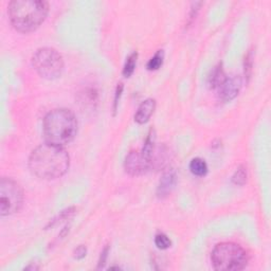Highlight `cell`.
<instances>
[{
    "label": "cell",
    "instance_id": "6da1fadb",
    "mask_svg": "<svg viewBox=\"0 0 271 271\" xmlns=\"http://www.w3.org/2000/svg\"><path fill=\"white\" fill-rule=\"evenodd\" d=\"M70 166V157L63 146L44 143L34 148L29 158V168L33 175L45 180L64 176Z\"/></svg>",
    "mask_w": 271,
    "mask_h": 271
},
{
    "label": "cell",
    "instance_id": "7a4b0ae2",
    "mask_svg": "<svg viewBox=\"0 0 271 271\" xmlns=\"http://www.w3.org/2000/svg\"><path fill=\"white\" fill-rule=\"evenodd\" d=\"M8 12L14 29L29 33L36 30L45 22L49 4L44 0H14L9 4Z\"/></svg>",
    "mask_w": 271,
    "mask_h": 271
},
{
    "label": "cell",
    "instance_id": "3957f363",
    "mask_svg": "<svg viewBox=\"0 0 271 271\" xmlns=\"http://www.w3.org/2000/svg\"><path fill=\"white\" fill-rule=\"evenodd\" d=\"M43 131L46 142L64 147L75 138L78 120L69 109H54L45 117Z\"/></svg>",
    "mask_w": 271,
    "mask_h": 271
},
{
    "label": "cell",
    "instance_id": "277c9868",
    "mask_svg": "<svg viewBox=\"0 0 271 271\" xmlns=\"http://www.w3.org/2000/svg\"><path fill=\"white\" fill-rule=\"evenodd\" d=\"M211 261L214 269L222 271H239L246 268L249 262L247 251L234 243H222L212 251Z\"/></svg>",
    "mask_w": 271,
    "mask_h": 271
},
{
    "label": "cell",
    "instance_id": "5b68a950",
    "mask_svg": "<svg viewBox=\"0 0 271 271\" xmlns=\"http://www.w3.org/2000/svg\"><path fill=\"white\" fill-rule=\"evenodd\" d=\"M32 65L36 72L47 80H55L64 71L63 56L53 48L38 49L32 57Z\"/></svg>",
    "mask_w": 271,
    "mask_h": 271
},
{
    "label": "cell",
    "instance_id": "8992f818",
    "mask_svg": "<svg viewBox=\"0 0 271 271\" xmlns=\"http://www.w3.org/2000/svg\"><path fill=\"white\" fill-rule=\"evenodd\" d=\"M24 203V192L21 185L11 178L0 181V215L9 216L18 212Z\"/></svg>",
    "mask_w": 271,
    "mask_h": 271
},
{
    "label": "cell",
    "instance_id": "52a82bcc",
    "mask_svg": "<svg viewBox=\"0 0 271 271\" xmlns=\"http://www.w3.org/2000/svg\"><path fill=\"white\" fill-rule=\"evenodd\" d=\"M124 168L125 172L130 176H141L148 172L151 166L141 151L132 150L128 152L125 158Z\"/></svg>",
    "mask_w": 271,
    "mask_h": 271
},
{
    "label": "cell",
    "instance_id": "ba28073f",
    "mask_svg": "<svg viewBox=\"0 0 271 271\" xmlns=\"http://www.w3.org/2000/svg\"><path fill=\"white\" fill-rule=\"evenodd\" d=\"M243 86V81L242 78L239 75H232L227 76L225 82L220 85L219 88L217 89L218 98L220 101H223L224 103L232 101L239 95L241 89Z\"/></svg>",
    "mask_w": 271,
    "mask_h": 271
},
{
    "label": "cell",
    "instance_id": "9c48e42d",
    "mask_svg": "<svg viewBox=\"0 0 271 271\" xmlns=\"http://www.w3.org/2000/svg\"><path fill=\"white\" fill-rule=\"evenodd\" d=\"M177 182V173L174 168H168L163 173L158 186H157V197L160 199L166 198L174 190Z\"/></svg>",
    "mask_w": 271,
    "mask_h": 271
},
{
    "label": "cell",
    "instance_id": "30bf717a",
    "mask_svg": "<svg viewBox=\"0 0 271 271\" xmlns=\"http://www.w3.org/2000/svg\"><path fill=\"white\" fill-rule=\"evenodd\" d=\"M156 109V101L154 99H146L144 100L141 105L139 106L137 112L134 114V121L138 124H145L149 121L150 117L152 115Z\"/></svg>",
    "mask_w": 271,
    "mask_h": 271
},
{
    "label": "cell",
    "instance_id": "8fae6325",
    "mask_svg": "<svg viewBox=\"0 0 271 271\" xmlns=\"http://www.w3.org/2000/svg\"><path fill=\"white\" fill-rule=\"evenodd\" d=\"M226 79H227V74L225 73L223 64L219 63L212 69V71L208 78V84H209L210 88L217 90L220 85L225 82Z\"/></svg>",
    "mask_w": 271,
    "mask_h": 271
},
{
    "label": "cell",
    "instance_id": "7c38bea8",
    "mask_svg": "<svg viewBox=\"0 0 271 271\" xmlns=\"http://www.w3.org/2000/svg\"><path fill=\"white\" fill-rule=\"evenodd\" d=\"M190 171L193 175L198 177H203L208 174L209 167L207 162L201 158H194L190 162Z\"/></svg>",
    "mask_w": 271,
    "mask_h": 271
},
{
    "label": "cell",
    "instance_id": "4fadbf2b",
    "mask_svg": "<svg viewBox=\"0 0 271 271\" xmlns=\"http://www.w3.org/2000/svg\"><path fill=\"white\" fill-rule=\"evenodd\" d=\"M137 60H138V52L137 51H134V52H132L127 59H126V62L124 64V67H123V75L125 78H130L136 69V66H137Z\"/></svg>",
    "mask_w": 271,
    "mask_h": 271
},
{
    "label": "cell",
    "instance_id": "5bb4252c",
    "mask_svg": "<svg viewBox=\"0 0 271 271\" xmlns=\"http://www.w3.org/2000/svg\"><path fill=\"white\" fill-rule=\"evenodd\" d=\"M163 60H164V51L163 50H158L156 54L152 56L148 63H147V69L149 71H154V70H158L159 68L162 66L163 64Z\"/></svg>",
    "mask_w": 271,
    "mask_h": 271
},
{
    "label": "cell",
    "instance_id": "9a60e30c",
    "mask_svg": "<svg viewBox=\"0 0 271 271\" xmlns=\"http://www.w3.org/2000/svg\"><path fill=\"white\" fill-rule=\"evenodd\" d=\"M232 182L236 185H244L247 182V169L245 166L241 165L237 167L232 176Z\"/></svg>",
    "mask_w": 271,
    "mask_h": 271
},
{
    "label": "cell",
    "instance_id": "2e32d148",
    "mask_svg": "<svg viewBox=\"0 0 271 271\" xmlns=\"http://www.w3.org/2000/svg\"><path fill=\"white\" fill-rule=\"evenodd\" d=\"M155 245L160 250H166L172 246V241L164 233H158L155 236Z\"/></svg>",
    "mask_w": 271,
    "mask_h": 271
},
{
    "label": "cell",
    "instance_id": "e0dca14e",
    "mask_svg": "<svg viewBox=\"0 0 271 271\" xmlns=\"http://www.w3.org/2000/svg\"><path fill=\"white\" fill-rule=\"evenodd\" d=\"M252 67H253V51L250 50L244 61V74L247 83L249 82L252 74Z\"/></svg>",
    "mask_w": 271,
    "mask_h": 271
},
{
    "label": "cell",
    "instance_id": "ac0fdd59",
    "mask_svg": "<svg viewBox=\"0 0 271 271\" xmlns=\"http://www.w3.org/2000/svg\"><path fill=\"white\" fill-rule=\"evenodd\" d=\"M123 84L120 83L118 84L117 89H115V94H114V100H113V111L115 114V111L118 109V105H119V101H120V98L122 95V91H123Z\"/></svg>",
    "mask_w": 271,
    "mask_h": 271
},
{
    "label": "cell",
    "instance_id": "d6986e66",
    "mask_svg": "<svg viewBox=\"0 0 271 271\" xmlns=\"http://www.w3.org/2000/svg\"><path fill=\"white\" fill-rule=\"evenodd\" d=\"M108 253H109V246H106L103 251L101 252V256H100V259H99V263H98V269H102L105 264H106V261H107V258H108Z\"/></svg>",
    "mask_w": 271,
    "mask_h": 271
},
{
    "label": "cell",
    "instance_id": "ffe728a7",
    "mask_svg": "<svg viewBox=\"0 0 271 271\" xmlns=\"http://www.w3.org/2000/svg\"><path fill=\"white\" fill-rule=\"evenodd\" d=\"M86 253H87V248L85 247V246H83V245H81V246H79L78 248L74 249L73 258L75 260H82V259H84L85 257H86Z\"/></svg>",
    "mask_w": 271,
    "mask_h": 271
},
{
    "label": "cell",
    "instance_id": "44dd1931",
    "mask_svg": "<svg viewBox=\"0 0 271 271\" xmlns=\"http://www.w3.org/2000/svg\"><path fill=\"white\" fill-rule=\"evenodd\" d=\"M201 5H202L201 3H193L192 4V10H191V13H190V23H192V21L196 17L197 12L199 11V7Z\"/></svg>",
    "mask_w": 271,
    "mask_h": 271
}]
</instances>
